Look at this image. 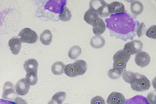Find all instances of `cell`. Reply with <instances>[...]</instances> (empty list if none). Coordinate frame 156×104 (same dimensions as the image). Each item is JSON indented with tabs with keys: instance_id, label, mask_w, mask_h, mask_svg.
<instances>
[{
	"instance_id": "cell-1",
	"label": "cell",
	"mask_w": 156,
	"mask_h": 104,
	"mask_svg": "<svg viewBox=\"0 0 156 104\" xmlns=\"http://www.w3.org/2000/svg\"><path fill=\"white\" fill-rule=\"evenodd\" d=\"M123 72L124 80L131 84L133 90L137 92H143L150 88V82L145 76L126 70Z\"/></svg>"
},
{
	"instance_id": "cell-2",
	"label": "cell",
	"mask_w": 156,
	"mask_h": 104,
	"mask_svg": "<svg viewBox=\"0 0 156 104\" xmlns=\"http://www.w3.org/2000/svg\"><path fill=\"white\" fill-rule=\"evenodd\" d=\"M131 56L130 54L123 50L116 52L113 57V68L118 69L123 72L125 70L126 64Z\"/></svg>"
},
{
	"instance_id": "cell-3",
	"label": "cell",
	"mask_w": 156,
	"mask_h": 104,
	"mask_svg": "<svg viewBox=\"0 0 156 104\" xmlns=\"http://www.w3.org/2000/svg\"><path fill=\"white\" fill-rule=\"evenodd\" d=\"M18 36L19 39L22 43L30 44L35 43L38 39V36L34 31L29 28H25L22 30Z\"/></svg>"
},
{
	"instance_id": "cell-4",
	"label": "cell",
	"mask_w": 156,
	"mask_h": 104,
	"mask_svg": "<svg viewBox=\"0 0 156 104\" xmlns=\"http://www.w3.org/2000/svg\"><path fill=\"white\" fill-rule=\"evenodd\" d=\"M3 98L5 100L14 101L18 97V95L15 91L14 86L11 82H5L3 86Z\"/></svg>"
},
{
	"instance_id": "cell-5",
	"label": "cell",
	"mask_w": 156,
	"mask_h": 104,
	"mask_svg": "<svg viewBox=\"0 0 156 104\" xmlns=\"http://www.w3.org/2000/svg\"><path fill=\"white\" fill-rule=\"evenodd\" d=\"M67 1L65 0L60 1H49L46 4L45 9L57 14H61L63 7L66 4Z\"/></svg>"
},
{
	"instance_id": "cell-6",
	"label": "cell",
	"mask_w": 156,
	"mask_h": 104,
	"mask_svg": "<svg viewBox=\"0 0 156 104\" xmlns=\"http://www.w3.org/2000/svg\"><path fill=\"white\" fill-rule=\"evenodd\" d=\"M143 46V43L140 41L135 40L126 44L123 50L131 55H134L140 52Z\"/></svg>"
},
{
	"instance_id": "cell-7",
	"label": "cell",
	"mask_w": 156,
	"mask_h": 104,
	"mask_svg": "<svg viewBox=\"0 0 156 104\" xmlns=\"http://www.w3.org/2000/svg\"><path fill=\"white\" fill-rule=\"evenodd\" d=\"M151 58L149 55L146 52L141 51L137 53L135 57V62L137 66L144 68L150 63Z\"/></svg>"
},
{
	"instance_id": "cell-8",
	"label": "cell",
	"mask_w": 156,
	"mask_h": 104,
	"mask_svg": "<svg viewBox=\"0 0 156 104\" xmlns=\"http://www.w3.org/2000/svg\"><path fill=\"white\" fill-rule=\"evenodd\" d=\"M125 99L121 93L114 92L108 97L107 102L108 104H124Z\"/></svg>"
},
{
	"instance_id": "cell-9",
	"label": "cell",
	"mask_w": 156,
	"mask_h": 104,
	"mask_svg": "<svg viewBox=\"0 0 156 104\" xmlns=\"http://www.w3.org/2000/svg\"><path fill=\"white\" fill-rule=\"evenodd\" d=\"M100 18L97 13L89 9L84 15V19L87 23L94 26L98 21Z\"/></svg>"
},
{
	"instance_id": "cell-10",
	"label": "cell",
	"mask_w": 156,
	"mask_h": 104,
	"mask_svg": "<svg viewBox=\"0 0 156 104\" xmlns=\"http://www.w3.org/2000/svg\"><path fill=\"white\" fill-rule=\"evenodd\" d=\"M30 88V85L25 79L20 80L16 86V92L18 94L21 96H24L28 94Z\"/></svg>"
},
{
	"instance_id": "cell-11",
	"label": "cell",
	"mask_w": 156,
	"mask_h": 104,
	"mask_svg": "<svg viewBox=\"0 0 156 104\" xmlns=\"http://www.w3.org/2000/svg\"><path fill=\"white\" fill-rule=\"evenodd\" d=\"M108 10L110 14L116 15L123 13L125 12V9L122 3L115 2L108 4Z\"/></svg>"
},
{
	"instance_id": "cell-12",
	"label": "cell",
	"mask_w": 156,
	"mask_h": 104,
	"mask_svg": "<svg viewBox=\"0 0 156 104\" xmlns=\"http://www.w3.org/2000/svg\"><path fill=\"white\" fill-rule=\"evenodd\" d=\"M38 64L35 59H30L26 61L24 64V69L27 73H37Z\"/></svg>"
},
{
	"instance_id": "cell-13",
	"label": "cell",
	"mask_w": 156,
	"mask_h": 104,
	"mask_svg": "<svg viewBox=\"0 0 156 104\" xmlns=\"http://www.w3.org/2000/svg\"><path fill=\"white\" fill-rule=\"evenodd\" d=\"M73 65L75 71L77 75H81L84 74L87 69V64L83 60H78L74 63Z\"/></svg>"
},
{
	"instance_id": "cell-14",
	"label": "cell",
	"mask_w": 156,
	"mask_h": 104,
	"mask_svg": "<svg viewBox=\"0 0 156 104\" xmlns=\"http://www.w3.org/2000/svg\"><path fill=\"white\" fill-rule=\"evenodd\" d=\"M9 46L12 53L15 55L19 54L21 48V43L19 39L13 38L10 40L9 42Z\"/></svg>"
},
{
	"instance_id": "cell-15",
	"label": "cell",
	"mask_w": 156,
	"mask_h": 104,
	"mask_svg": "<svg viewBox=\"0 0 156 104\" xmlns=\"http://www.w3.org/2000/svg\"><path fill=\"white\" fill-rule=\"evenodd\" d=\"M106 4L104 1H92L90 3V9L98 14Z\"/></svg>"
},
{
	"instance_id": "cell-16",
	"label": "cell",
	"mask_w": 156,
	"mask_h": 104,
	"mask_svg": "<svg viewBox=\"0 0 156 104\" xmlns=\"http://www.w3.org/2000/svg\"><path fill=\"white\" fill-rule=\"evenodd\" d=\"M94 33L97 36L101 35L106 30V25L104 21L100 18L96 24L93 28Z\"/></svg>"
},
{
	"instance_id": "cell-17",
	"label": "cell",
	"mask_w": 156,
	"mask_h": 104,
	"mask_svg": "<svg viewBox=\"0 0 156 104\" xmlns=\"http://www.w3.org/2000/svg\"><path fill=\"white\" fill-rule=\"evenodd\" d=\"M125 104H150L146 98L141 95H137L125 101Z\"/></svg>"
},
{
	"instance_id": "cell-18",
	"label": "cell",
	"mask_w": 156,
	"mask_h": 104,
	"mask_svg": "<svg viewBox=\"0 0 156 104\" xmlns=\"http://www.w3.org/2000/svg\"><path fill=\"white\" fill-rule=\"evenodd\" d=\"M90 42L91 46L96 49H99L103 47L105 43V39L99 36H96L93 37Z\"/></svg>"
},
{
	"instance_id": "cell-19",
	"label": "cell",
	"mask_w": 156,
	"mask_h": 104,
	"mask_svg": "<svg viewBox=\"0 0 156 104\" xmlns=\"http://www.w3.org/2000/svg\"><path fill=\"white\" fill-rule=\"evenodd\" d=\"M66 93L64 92H59L55 94L49 101L48 104H62L66 99Z\"/></svg>"
},
{
	"instance_id": "cell-20",
	"label": "cell",
	"mask_w": 156,
	"mask_h": 104,
	"mask_svg": "<svg viewBox=\"0 0 156 104\" xmlns=\"http://www.w3.org/2000/svg\"><path fill=\"white\" fill-rule=\"evenodd\" d=\"M52 38L53 35L51 31L46 30L41 34L40 41L43 44L48 45L51 43Z\"/></svg>"
},
{
	"instance_id": "cell-21",
	"label": "cell",
	"mask_w": 156,
	"mask_h": 104,
	"mask_svg": "<svg viewBox=\"0 0 156 104\" xmlns=\"http://www.w3.org/2000/svg\"><path fill=\"white\" fill-rule=\"evenodd\" d=\"M144 9L143 4L138 1L133 2L130 6L131 11L132 13L135 15H139L141 14Z\"/></svg>"
},
{
	"instance_id": "cell-22",
	"label": "cell",
	"mask_w": 156,
	"mask_h": 104,
	"mask_svg": "<svg viewBox=\"0 0 156 104\" xmlns=\"http://www.w3.org/2000/svg\"><path fill=\"white\" fill-rule=\"evenodd\" d=\"M65 65L62 62L57 61L54 63L51 67V71L55 75H59L63 74Z\"/></svg>"
},
{
	"instance_id": "cell-23",
	"label": "cell",
	"mask_w": 156,
	"mask_h": 104,
	"mask_svg": "<svg viewBox=\"0 0 156 104\" xmlns=\"http://www.w3.org/2000/svg\"><path fill=\"white\" fill-rule=\"evenodd\" d=\"M82 49L79 46H74L69 50L68 56L71 59H76L81 54Z\"/></svg>"
},
{
	"instance_id": "cell-24",
	"label": "cell",
	"mask_w": 156,
	"mask_h": 104,
	"mask_svg": "<svg viewBox=\"0 0 156 104\" xmlns=\"http://www.w3.org/2000/svg\"><path fill=\"white\" fill-rule=\"evenodd\" d=\"M71 17V12L67 7L64 6L62 12L59 15V19L62 21L66 22L70 20Z\"/></svg>"
},
{
	"instance_id": "cell-25",
	"label": "cell",
	"mask_w": 156,
	"mask_h": 104,
	"mask_svg": "<svg viewBox=\"0 0 156 104\" xmlns=\"http://www.w3.org/2000/svg\"><path fill=\"white\" fill-rule=\"evenodd\" d=\"M25 80L30 85H35L38 81L37 73H27Z\"/></svg>"
},
{
	"instance_id": "cell-26",
	"label": "cell",
	"mask_w": 156,
	"mask_h": 104,
	"mask_svg": "<svg viewBox=\"0 0 156 104\" xmlns=\"http://www.w3.org/2000/svg\"><path fill=\"white\" fill-rule=\"evenodd\" d=\"M64 73L69 77H74L78 76L74 68L73 64H70L66 65L65 66Z\"/></svg>"
},
{
	"instance_id": "cell-27",
	"label": "cell",
	"mask_w": 156,
	"mask_h": 104,
	"mask_svg": "<svg viewBox=\"0 0 156 104\" xmlns=\"http://www.w3.org/2000/svg\"><path fill=\"white\" fill-rule=\"evenodd\" d=\"M122 73V72L118 69L113 68L109 71L108 74L110 78L117 79L121 77Z\"/></svg>"
},
{
	"instance_id": "cell-28",
	"label": "cell",
	"mask_w": 156,
	"mask_h": 104,
	"mask_svg": "<svg viewBox=\"0 0 156 104\" xmlns=\"http://www.w3.org/2000/svg\"><path fill=\"white\" fill-rule=\"evenodd\" d=\"M146 35L148 37L154 39H156V26H151L147 31Z\"/></svg>"
},
{
	"instance_id": "cell-29",
	"label": "cell",
	"mask_w": 156,
	"mask_h": 104,
	"mask_svg": "<svg viewBox=\"0 0 156 104\" xmlns=\"http://www.w3.org/2000/svg\"><path fill=\"white\" fill-rule=\"evenodd\" d=\"M146 29V28L145 24L144 23H142L139 25L136 30L137 36L140 37L143 35H144Z\"/></svg>"
},
{
	"instance_id": "cell-30",
	"label": "cell",
	"mask_w": 156,
	"mask_h": 104,
	"mask_svg": "<svg viewBox=\"0 0 156 104\" xmlns=\"http://www.w3.org/2000/svg\"><path fill=\"white\" fill-rule=\"evenodd\" d=\"M90 104H105V102L101 97L96 96L91 100Z\"/></svg>"
},
{
	"instance_id": "cell-31",
	"label": "cell",
	"mask_w": 156,
	"mask_h": 104,
	"mask_svg": "<svg viewBox=\"0 0 156 104\" xmlns=\"http://www.w3.org/2000/svg\"><path fill=\"white\" fill-rule=\"evenodd\" d=\"M147 99L150 104H156V95L153 93L148 94Z\"/></svg>"
},
{
	"instance_id": "cell-32",
	"label": "cell",
	"mask_w": 156,
	"mask_h": 104,
	"mask_svg": "<svg viewBox=\"0 0 156 104\" xmlns=\"http://www.w3.org/2000/svg\"><path fill=\"white\" fill-rule=\"evenodd\" d=\"M15 101L16 104H28L27 101L20 97H17Z\"/></svg>"
},
{
	"instance_id": "cell-33",
	"label": "cell",
	"mask_w": 156,
	"mask_h": 104,
	"mask_svg": "<svg viewBox=\"0 0 156 104\" xmlns=\"http://www.w3.org/2000/svg\"><path fill=\"white\" fill-rule=\"evenodd\" d=\"M0 104H16L15 102L11 101L0 99Z\"/></svg>"
},
{
	"instance_id": "cell-34",
	"label": "cell",
	"mask_w": 156,
	"mask_h": 104,
	"mask_svg": "<svg viewBox=\"0 0 156 104\" xmlns=\"http://www.w3.org/2000/svg\"></svg>"
}]
</instances>
